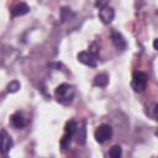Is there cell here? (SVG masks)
I'll use <instances>...</instances> for the list:
<instances>
[{
	"instance_id": "cell-1",
	"label": "cell",
	"mask_w": 158,
	"mask_h": 158,
	"mask_svg": "<svg viewBox=\"0 0 158 158\" xmlns=\"http://www.w3.org/2000/svg\"><path fill=\"white\" fill-rule=\"evenodd\" d=\"M54 96L57 99L58 102H60L62 105H69L72 104V101L74 100L75 96V88L70 84L63 83L60 85H58L54 91Z\"/></svg>"
},
{
	"instance_id": "cell-2",
	"label": "cell",
	"mask_w": 158,
	"mask_h": 158,
	"mask_svg": "<svg viewBox=\"0 0 158 158\" xmlns=\"http://www.w3.org/2000/svg\"><path fill=\"white\" fill-rule=\"evenodd\" d=\"M147 83H148V77L146 73H143V72H135L133 73L131 85L136 93H142L147 88Z\"/></svg>"
},
{
	"instance_id": "cell-3",
	"label": "cell",
	"mask_w": 158,
	"mask_h": 158,
	"mask_svg": "<svg viewBox=\"0 0 158 158\" xmlns=\"http://www.w3.org/2000/svg\"><path fill=\"white\" fill-rule=\"evenodd\" d=\"M94 137L96 139V142L99 143H104L106 141H109L112 137V127L107 123H102L100 125L95 132H94Z\"/></svg>"
},
{
	"instance_id": "cell-4",
	"label": "cell",
	"mask_w": 158,
	"mask_h": 158,
	"mask_svg": "<svg viewBox=\"0 0 158 158\" xmlns=\"http://www.w3.org/2000/svg\"><path fill=\"white\" fill-rule=\"evenodd\" d=\"M99 17L105 25H109L115 19V10L110 6H105L102 9H99Z\"/></svg>"
},
{
	"instance_id": "cell-5",
	"label": "cell",
	"mask_w": 158,
	"mask_h": 158,
	"mask_svg": "<svg viewBox=\"0 0 158 158\" xmlns=\"http://www.w3.org/2000/svg\"><path fill=\"white\" fill-rule=\"evenodd\" d=\"M78 60L85 65H89L91 68H95L96 67V57L93 56L90 52H80L78 53Z\"/></svg>"
},
{
	"instance_id": "cell-6",
	"label": "cell",
	"mask_w": 158,
	"mask_h": 158,
	"mask_svg": "<svg viewBox=\"0 0 158 158\" xmlns=\"http://www.w3.org/2000/svg\"><path fill=\"white\" fill-rule=\"evenodd\" d=\"M14 142L12 138L10 137V135H7V132L5 130H1V148H2V154L6 156L7 152L12 148Z\"/></svg>"
},
{
	"instance_id": "cell-7",
	"label": "cell",
	"mask_w": 158,
	"mask_h": 158,
	"mask_svg": "<svg viewBox=\"0 0 158 158\" xmlns=\"http://www.w3.org/2000/svg\"><path fill=\"white\" fill-rule=\"evenodd\" d=\"M111 40H112V43H114V46L116 47V49L117 51H125L126 49V41H125V38H123V36L121 35V33H118V32H112V35H111Z\"/></svg>"
},
{
	"instance_id": "cell-8",
	"label": "cell",
	"mask_w": 158,
	"mask_h": 158,
	"mask_svg": "<svg viewBox=\"0 0 158 158\" xmlns=\"http://www.w3.org/2000/svg\"><path fill=\"white\" fill-rule=\"evenodd\" d=\"M11 123H12V126L16 127V128H22V127H25V126H26V118H25L23 114L20 112V111L15 112V114L11 116Z\"/></svg>"
},
{
	"instance_id": "cell-9",
	"label": "cell",
	"mask_w": 158,
	"mask_h": 158,
	"mask_svg": "<svg viewBox=\"0 0 158 158\" xmlns=\"http://www.w3.org/2000/svg\"><path fill=\"white\" fill-rule=\"evenodd\" d=\"M30 11V6L25 2H20L19 5H16L12 10H11V15L12 16H23Z\"/></svg>"
},
{
	"instance_id": "cell-10",
	"label": "cell",
	"mask_w": 158,
	"mask_h": 158,
	"mask_svg": "<svg viewBox=\"0 0 158 158\" xmlns=\"http://www.w3.org/2000/svg\"><path fill=\"white\" fill-rule=\"evenodd\" d=\"M107 83H109V77H107L106 74H104V73L98 74V75L94 78V85H95V86H101V88H104V86L107 85Z\"/></svg>"
},
{
	"instance_id": "cell-11",
	"label": "cell",
	"mask_w": 158,
	"mask_h": 158,
	"mask_svg": "<svg viewBox=\"0 0 158 158\" xmlns=\"http://www.w3.org/2000/svg\"><path fill=\"white\" fill-rule=\"evenodd\" d=\"M77 131H78V125H77V122L73 121V120L68 121L67 125H65V127H64V133H67V135H69V136L73 137V136L77 133Z\"/></svg>"
},
{
	"instance_id": "cell-12",
	"label": "cell",
	"mask_w": 158,
	"mask_h": 158,
	"mask_svg": "<svg viewBox=\"0 0 158 158\" xmlns=\"http://www.w3.org/2000/svg\"><path fill=\"white\" fill-rule=\"evenodd\" d=\"M77 142L80 146L85 144V142H86V128H85V123H83V126L79 128V132L77 135Z\"/></svg>"
},
{
	"instance_id": "cell-13",
	"label": "cell",
	"mask_w": 158,
	"mask_h": 158,
	"mask_svg": "<svg viewBox=\"0 0 158 158\" xmlns=\"http://www.w3.org/2000/svg\"><path fill=\"white\" fill-rule=\"evenodd\" d=\"M109 154H110V157H112V158H118V157H121V154H122V149H121V147H120L118 144H115V146H112V147L110 148Z\"/></svg>"
},
{
	"instance_id": "cell-14",
	"label": "cell",
	"mask_w": 158,
	"mask_h": 158,
	"mask_svg": "<svg viewBox=\"0 0 158 158\" xmlns=\"http://www.w3.org/2000/svg\"><path fill=\"white\" fill-rule=\"evenodd\" d=\"M70 16H74V14L70 11V9H68V7H62V10H60V19H62V22L69 20Z\"/></svg>"
},
{
	"instance_id": "cell-15",
	"label": "cell",
	"mask_w": 158,
	"mask_h": 158,
	"mask_svg": "<svg viewBox=\"0 0 158 158\" xmlns=\"http://www.w3.org/2000/svg\"><path fill=\"white\" fill-rule=\"evenodd\" d=\"M70 141H72V136H69V135L64 133V135H63V137H62V139H60V147H62V149H63V151H65V149L69 147Z\"/></svg>"
},
{
	"instance_id": "cell-16",
	"label": "cell",
	"mask_w": 158,
	"mask_h": 158,
	"mask_svg": "<svg viewBox=\"0 0 158 158\" xmlns=\"http://www.w3.org/2000/svg\"><path fill=\"white\" fill-rule=\"evenodd\" d=\"M6 89H7V93H16L20 89V83L17 80H12L7 84Z\"/></svg>"
},
{
	"instance_id": "cell-17",
	"label": "cell",
	"mask_w": 158,
	"mask_h": 158,
	"mask_svg": "<svg viewBox=\"0 0 158 158\" xmlns=\"http://www.w3.org/2000/svg\"><path fill=\"white\" fill-rule=\"evenodd\" d=\"M89 52L93 54V56H95V57H98V54H99V46L94 42V43H91L90 44V47H89Z\"/></svg>"
},
{
	"instance_id": "cell-18",
	"label": "cell",
	"mask_w": 158,
	"mask_h": 158,
	"mask_svg": "<svg viewBox=\"0 0 158 158\" xmlns=\"http://www.w3.org/2000/svg\"><path fill=\"white\" fill-rule=\"evenodd\" d=\"M109 1H110V0H96V1H95V6H96L98 9H102V7H105V6H109Z\"/></svg>"
},
{
	"instance_id": "cell-19",
	"label": "cell",
	"mask_w": 158,
	"mask_h": 158,
	"mask_svg": "<svg viewBox=\"0 0 158 158\" xmlns=\"http://www.w3.org/2000/svg\"><path fill=\"white\" fill-rule=\"evenodd\" d=\"M153 48L158 51V38H156V40L153 41Z\"/></svg>"
},
{
	"instance_id": "cell-20",
	"label": "cell",
	"mask_w": 158,
	"mask_h": 158,
	"mask_svg": "<svg viewBox=\"0 0 158 158\" xmlns=\"http://www.w3.org/2000/svg\"><path fill=\"white\" fill-rule=\"evenodd\" d=\"M154 115H156V117H157V120H158V104L154 106Z\"/></svg>"
}]
</instances>
